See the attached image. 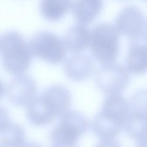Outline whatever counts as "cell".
<instances>
[{
	"label": "cell",
	"instance_id": "7a4b0ae2",
	"mask_svg": "<svg viewBox=\"0 0 147 147\" xmlns=\"http://www.w3.org/2000/svg\"><path fill=\"white\" fill-rule=\"evenodd\" d=\"M90 32V51L92 55L103 65L113 63L119 50V34L116 26L111 23H100Z\"/></svg>",
	"mask_w": 147,
	"mask_h": 147
},
{
	"label": "cell",
	"instance_id": "4fadbf2b",
	"mask_svg": "<svg viewBox=\"0 0 147 147\" xmlns=\"http://www.w3.org/2000/svg\"><path fill=\"white\" fill-rule=\"evenodd\" d=\"M103 1L99 0H82L73 3L72 8L76 19L82 25L92 23L101 11Z\"/></svg>",
	"mask_w": 147,
	"mask_h": 147
},
{
	"label": "cell",
	"instance_id": "3957f363",
	"mask_svg": "<svg viewBox=\"0 0 147 147\" xmlns=\"http://www.w3.org/2000/svg\"><path fill=\"white\" fill-rule=\"evenodd\" d=\"M88 126L87 120L82 113L74 111L66 112L51 132L52 147H74Z\"/></svg>",
	"mask_w": 147,
	"mask_h": 147
},
{
	"label": "cell",
	"instance_id": "30bf717a",
	"mask_svg": "<svg viewBox=\"0 0 147 147\" xmlns=\"http://www.w3.org/2000/svg\"><path fill=\"white\" fill-rule=\"evenodd\" d=\"M124 125L123 121L101 110L94 119L93 127L97 136L106 140L113 139Z\"/></svg>",
	"mask_w": 147,
	"mask_h": 147
},
{
	"label": "cell",
	"instance_id": "ac0fdd59",
	"mask_svg": "<svg viewBox=\"0 0 147 147\" xmlns=\"http://www.w3.org/2000/svg\"><path fill=\"white\" fill-rule=\"evenodd\" d=\"M0 133L1 141L4 147H22L25 144L24 131L18 124L10 123Z\"/></svg>",
	"mask_w": 147,
	"mask_h": 147
},
{
	"label": "cell",
	"instance_id": "8992f818",
	"mask_svg": "<svg viewBox=\"0 0 147 147\" xmlns=\"http://www.w3.org/2000/svg\"><path fill=\"white\" fill-rule=\"evenodd\" d=\"M116 25L118 31L131 40L146 39V18L137 7L129 5L123 8L117 16Z\"/></svg>",
	"mask_w": 147,
	"mask_h": 147
},
{
	"label": "cell",
	"instance_id": "44dd1931",
	"mask_svg": "<svg viewBox=\"0 0 147 147\" xmlns=\"http://www.w3.org/2000/svg\"><path fill=\"white\" fill-rule=\"evenodd\" d=\"M22 147H44L41 144L34 142L26 143Z\"/></svg>",
	"mask_w": 147,
	"mask_h": 147
},
{
	"label": "cell",
	"instance_id": "7402d4cb",
	"mask_svg": "<svg viewBox=\"0 0 147 147\" xmlns=\"http://www.w3.org/2000/svg\"><path fill=\"white\" fill-rule=\"evenodd\" d=\"M5 87L4 82L1 79H0V98H1L5 92Z\"/></svg>",
	"mask_w": 147,
	"mask_h": 147
},
{
	"label": "cell",
	"instance_id": "52a82bcc",
	"mask_svg": "<svg viewBox=\"0 0 147 147\" xmlns=\"http://www.w3.org/2000/svg\"><path fill=\"white\" fill-rule=\"evenodd\" d=\"M38 86L34 79L27 74H20L12 79L7 86L10 101L18 106L27 107L38 97Z\"/></svg>",
	"mask_w": 147,
	"mask_h": 147
},
{
	"label": "cell",
	"instance_id": "cb8c5ba5",
	"mask_svg": "<svg viewBox=\"0 0 147 147\" xmlns=\"http://www.w3.org/2000/svg\"><path fill=\"white\" fill-rule=\"evenodd\" d=\"M0 147H1V146H0Z\"/></svg>",
	"mask_w": 147,
	"mask_h": 147
},
{
	"label": "cell",
	"instance_id": "ba28073f",
	"mask_svg": "<svg viewBox=\"0 0 147 147\" xmlns=\"http://www.w3.org/2000/svg\"><path fill=\"white\" fill-rule=\"evenodd\" d=\"M64 69L66 75L69 79L80 81L91 76L94 69V63L87 54L76 53L67 58Z\"/></svg>",
	"mask_w": 147,
	"mask_h": 147
},
{
	"label": "cell",
	"instance_id": "7c38bea8",
	"mask_svg": "<svg viewBox=\"0 0 147 147\" xmlns=\"http://www.w3.org/2000/svg\"><path fill=\"white\" fill-rule=\"evenodd\" d=\"M91 32L84 25L76 24L70 27L63 37L65 46L72 52L82 51L90 44Z\"/></svg>",
	"mask_w": 147,
	"mask_h": 147
},
{
	"label": "cell",
	"instance_id": "6da1fadb",
	"mask_svg": "<svg viewBox=\"0 0 147 147\" xmlns=\"http://www.w3.org/2000/svg\"><path fill=\"white\" fill-rule=\"evenodd\" d=\"M2 65L12 74H22L29 67L32 56L24 36L14 30L4 33L0 38Z\"/></svg>",
	"mask_w": 147,
	"mask_h": 147
},
{
	"label": "cell",
	"instance_id": "603a6c76",
	"mask_svg": "<svg viewBox=\"0 0 147 147\" xmlns=\"http://www.w3.org/2000/svg\"><path fill=\"white\" fill-rule=\"evenodd\" d=\"M136 147H147V142L146 140L139 142V143Z\"/></svg>",
	"mask_w": 147,
	"mask_h": 147
},
{
	"label": "cell",
	"instance_id": "e0dca14e",
	"mask_svg": "<svg viewBox=\"0 0 147 147\" xmlns=\"http://www.w3.org/2000/svg\"><path fill=\"white\" fill-rule=\"evenodd\" d=\"M102 107V111L118 118L125 123L129 114L127 101L119 94H111L107 97Z\"/></svg>",
	"mask_w": 147,
	"mask_h": 147
},
{
	"label": "cell",
	"instance_id": "9a60e30c",
	"mask_svg": "<svg viewBox=\"0 0 147 147\" xmlns=\"http://www.w3.org/2000/svg\"><path fill=\"white\" fill-rule=\"evenodd\" d=\"M71 1L43 0L40 4V9L43 16L50 20H57L62 18L72 8Z\"/></svg>",
	"mask_w": 147,
	"mask_h": 147
},
{
	"label": "cell",
	"instance_id": "ffe728a7",
	"mask_svg": "<svg viewBox=\"0 0 147 147\" xmlns=\"http://www.w3.org/2000/svg\"><path fill=\"white\" fill-rule=\"evenodd\" d=\"M97 147H121L119 143L113 139L103 140Z\"/></svg>",
	"mask_w": 147,
	"mask_h": 147
},
{
	"label": "cell",
	"instance_id": "277c9868",
	"mask_svg": "<svg viewBox=\"0 0 147 147\" xmlns=\"http://www.w3.org/2000/svg\"><path fill=\"white\" fill-rule=\"evenodd\" d=\"M32 56L51 63H59L66 55V47L63 40L55 33L41 30L34 33L28 42Z\"/></svg>",
	"mask_w": 147,
	"mask_h": 147
},
{
	"label": "cell",
	"instance_id": "2e32d148",
	"mask_svg": "<svg viewBox=\"0 0 147 147\" xmlns=\"http://www.w3.org/2000/svg\"><path fill=\"white\" fill-rule=\"evenodd\" d=\"M124 127L133 139L138 142L146 140V113L136 111L129 114Z\"/></svg>",
	"mask_w": 147,
	"mask_h": 147
},
{
	"label": "cell",
	"instance_id": "9c48e42d",
	"mask_svg": "<svg viewBox=\"0 0 147 147\" xmlns=\"http://www.w3.org/2000/svg\"><path fill=\"white\" fill-rule=\"evenodd\" d=\"M56 117L67 111L71 103V95L66 88L59 84L47 87L40 96Z\"/></svg>",
	"mask_w": 147,
	"mask_h": 147
},
{
	"label": "cell",
	"instance_id": "5b68a950",
	"mask_svg": "<svg viewBox=\"0 0 147 147\" xmlns=\"http://www.w3.org/2000/svg\"><path fill=\"white\" fill-rule=\"evenodd\" d=\"M99 88L107 94H118L127 86L129 74L125 67L119 63L103 64L97 71L95 77Z\"/></svg>",
	"mask_w": 147,
	"mask_h": 147
},
{
	"label": "cell",
	"instance_id": "d6986e66",
	"mask_svg": "<svg viewBox=\"0 0 147 147\" xmlns=\"http://www.w3.org/2000/svg\"><path fill=\"white\" fill-rule=\"evenodd\" d=\"M10 116L6 110L0 106V132L10 123Z\"/></svg>",
	"mask_w": 147,
	"mask_h": 147
},
{
	"label": "cell",
	"instance_id": "5bb4252c",
	"mask_svg": "<svg viewBox=\"0 0 147 147\" xmlns=\"http://www.w3.org/2000/svg\"><path fill=\"white\" fill-rule=\"evenodd\" d=\"M27 115L33 124H48L57 117L40 96H38L27 107Z\"/></svg>",
	"mask_w": 147,
	"mask_h": 147
},
{
	"label": "cell",
	"instance_id": "8fae6325",
	"mask_svg": "<svg viewBox=\"0 0 147 147\" xmlns=\"http://www.w3.org/2000/svg\"><path fill=\"white\" fill-rule=\"evenodd\" d=\"M125 66L128 71L138 74L147 69L146 44L131 40L125 58Z\"/></svg>",
	"mask_w": 147,
	"mask_h": 147
}]
</instances>
